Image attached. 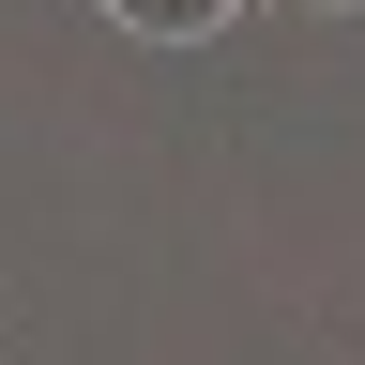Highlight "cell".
I'll use <instances>...</instances> for the list:
<instances>
[{
    "label": "cell",
    "mask_w": 365,
    "mask_h": 365,
    "mask_svg": "<svg viewBox=\"0 0 365 365\" xmlns=\"http://www.w3.org/2000/svg\"><path fill=\"white\" fill-rule=\"evenodd\" d=\"M107 16L137 31V46H198V31H228L244 0H107Z\"/></svg>",
    "instance_id": "obj_1"
}]
</instances>
